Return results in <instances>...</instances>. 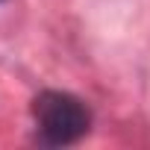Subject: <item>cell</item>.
<instances>
[{
  "label": "cell",
  "mask_w": 150,
  "mask_h": 150,
  "mask_svg": "<svg viewBox=\"0 0 150 150\" xmlns=\"http://www.w3.org/2000/svg\"><path fill=\"white\" fill-rule=\"evenodd\" d=\"M33 115L47 144H74L91 127L88 106L68 91H41L33 103Z\"/></svg>",
  "instance_id": "1"
}]
</instances>
